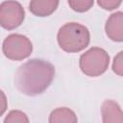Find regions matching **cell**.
Returning a JSON list of instances; mask_svg holds the SVG:
<instances>
[{
  "label": "cell",
  "instance_id": "1",
  "mask_svg": "<svg viewBox=\"0 0 123 123\" xmlns=\"http://www.w3.org/2000/svg\"><path fill=\"white\" fill-rule=\"evenodd\" d=\"M55 76V67L49 62L33 59L18 67L14 76V86L19 92L36 96L44 92Z\"/></svg>",
  "mask_w": 123,
  "mask_h": 123
},
{
  "label": "cell",
  "instance_id": "2",
  "mask_svg": "<svg viewBox=\"0 0 123 123\" xmlns=\"http://www.w3.org/2000/svg\"><path fill=\"white\" fill-rule=\"evenodd\" d=\"M60 47L67 53H78L86 48L90 41L88 29L77 22L62 25L57 35Z\"/></svg>",
  "mask_w": 123,
  "mask_h": 123
},
{
  "label": "cell",
  "instance_id": "3",
  "mask_svg": "<svg viewBox=\"0 0 123 123\" xmlns=\"http://www.w3.org/2000/svg\"><path fill=\"white\" fill-rule=\"evenodd\" d=\"M110 64V56L100 47H92L86 51L79 60L81 71L89 77H98L106 72Z\"/></svg>",
  "mask_w": 123,
  "mask_h": 123
},
{
  "label": "cell",
  "instance_id": "4",
  "mask_svg": "<svg viewBox=\"0 0 123 123\" xmlns=\"http://www.w3.org/2000/svg\"><path fill=\"white\" fill-rule=\"evenodd\" d=\"M3 54L12 61H22L28 58L33 51L31 40L20 34H11L3 41Z\"/></svg>",
  "mask_w": 123,
  "mask_h": 123
},
{
  "label": "cell",
  "instance_id": "5",
  "mask_svg": "<svg viewBox=\"0 0 123 123\" xmlns=\"http://www.w3.org/2000/svg\"><path fill=\"white\" fill-rule=\"evenodd\" d=\"M25 17V11L17 1H4L0 4V26L6 30L19 27Z\"/></svg>",
  "mask_w": 123,
  "mask_h": 123
},
{
  "label": "cell",
  "instance_id": "6",
  "mask_svg": "<svg viewBox=\"0 0 123 123\" xmlns=\"http://www.w3.org/2000/svg\"><path fill=\"white\" fill-rule=\"evenodd\" d=\"M105 31L110 39L116 42L123 41V12H116L108 18Z\"/></svg>",
  "mask_w": 123,
  "mask_h": 123
},
{
  "label": "cell",
  "instance_id": "7",
  "mask_svg": "<svg viewBox=\"0 0 123 123\" xmlns=\"http://www.w3.org/2000/svg\"><path fill=\"white\" fill-rule=\"evenodd\" d=\"M103 123H123V113L119 104L113 100H106L101 107Z\"/></svg>",
  "mask_w": 123,
  "mask_h": 123
},
{
  "label": "cell",
  "instance_id": "8",
  "mask_svg": "<svg viewBox=\"0 0 123 123\" xmlns=\"http://www.w3.org/2000/svg\"><path fill=\"white\" fill-rule=\"evenodd\" d=\"M58 6L57 0H33L29 4V10L34 15L43 17L52 14Z\"/></svg>",
  "mask_w": 123,
  "mask_h": 123
},
{
  "label": "cell",
  "instance_id": "9",
  "mask_svg": "<svg viewBox=\"0 0 123 123\" xmlns=\"http://www.w3.org/2000/svg\"><path fill=\"white\" fill-rule=\"evenodd\" d=\"M49 123H78L76 113L66 107L55 109L49 115Z\"/></svg>",
  "mask_w": 123,
  "mask_h": 123
},
{
  "label": "cell",
  "instance_id": "10",
  "mask_svg": "<svg viewBox=\"0 0 123 123\" xmlns=\"http://www.w3.org/2000/svg\"><path fill=\"white\" fill-rule=\"evenodd\" d=\"M4 123H30V122L25 112L19 110H12L5 117Z\"/></svg>",
  "mask_w": 123,
  "mask_h": 123
},
{
  "label": "cell",
  "instance_id": "11",
  "mask_svg": "<svg viewBox=\"0 0 123 123\" xmlns=\"http://www.w3.org/2000/svg\"><path fill=\"white\" fill-rule=\"evenodd\" d=\"M93 4V0H68L69 7L77 12H85L88 11Z\"/></svg>",
  "mask_w": 123,
  "mask_h": 123
},
{
  "label": "cell",
  "instance_id": "12",
  "mask_svg": "<svg viewBox=\"0 0 123 123\" xmlns=\"http://www.w3.org/2000/svg\"><path fill=\"white\" fill-rule=\"evenodd\" d=\"M112 71L118 76L123 75V52L122 51H120L113 59Z\"/></svg>",
  "mask_w": 123,
  "mask_h": 123
},
{
  "label": "cell",
  "instance_id": "13",
  "mask_svg": "<svg viewBox=\"0 0 123 123\" xmlns=\"http://www.w3.org/2000/svg\"><path fill=\"white\" fill-rule=\"evenodd\" d=\"M121 3H122L121 0H98L97 1V4L101 8L108 11H112L118 8L121 5Z\"/></svg>",
  "mask_w": 123,
  "mask_h": 123
},
{
  "label": "cell",
  "instance_id": "14",
  "mask_svg": "<svg viewBox=\"0 0 123 123\" xmlns=\"http://www.w3.org/2000/svg\"><path fill=\"white\" fill-rule=\"evenodd\" d=\"M7 108H8V101H7L6 94L0 89V116L5 113V111H7Z\"/></svg>",
  "mask_w": 123,
  "mask_h": 123
}]
</instances>
